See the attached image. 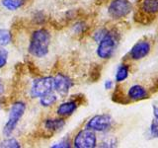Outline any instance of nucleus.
I'll use <instances>...</instances> for the list:
<instances>
[{
    "instance_id": "393cba45",
    "label": "nucleus",
    "mask_w": 158,
    "mask_h": 148,
    "mask_svg": "<svg viewBox=\"0 0 158 148\" xmlns=\"http://www.w3.org/2000/svg\"><path fill=\"white\" fill-rule=\"evenodd\" d=\"M153 115L156 118H158V102L153 104Z\"/></svg>"
},
{
    "instance_id": "dca6fc26",
    "label": "nucleus",
    "mask_w": 158,
    "mask_h": 148,
    "mask_svg": "<svg viewBox=\"0 0 158 148\" xmlns=\"http://www.w3.org/2000/svg\"><path fill=\"white\" fill-rule=\"evenodd\" d=\"M130 73V68L127 64H121L118 67L117 72H116V81L117 82H123V80H126Z\"/></svg>"
},
{
    "instance_id": "b1692460",
    "label": "nucleus",
    "mask_w": 158,
    "mask_h": 148,
    "mask_svg": "<svg viewBox=\"0 0 158 148\" xmlns=\"http://www.w3.org/2000/svg\"><path fill=\"white\" fill-rule=\"evenodd\" d=\"M117 145V140L114 137H109V139L103 141L102 147H115Z\"/></svg>"
},
{
    "instance_id": "5701e85b",
    "label": "nucleus",
    "mask_w": 158,
    "mask_h": 148,
    "mask_svg": "<svg viewBox=\"0 0 158 148\" xmlns=\"http://www.w3.org/2000/svg\"><path fill=\"white\" fill-rule=\"evenodd\" d=\"M73 30H74V32H75V33L81 34L83 32H85L86 25H85V23H83V22H78V23H76L75 25H74Z\"/></svg>"
},
{
    "instance_id": "20e7f679",
    "label": "nucleus",
    "mask_w": 158,
    "mask_h": 148,
    "mask_svg": "<svg viewBox=\"0 0 158 148\" xmlns=\"http://www.w3.org/2000/svg\"><path fill=\"white\" fill-rule=\"evenodd\" d=\"M53 91V77L44 76L36 79L30 89V95L32 98H40L44 94Z\"/></svg>"
},
{
    "instance_id": "9d476101",
    "label": "nucleus",
    "mask_w": 158,
    "mask_h": 148,
    "mask_svg": "<svg viewBox=\"0 0 158 148\" xmlns=\"http://www.w3.org/2000/svg\"><path fill=\"white\" fill-rule=\"evenodd\" d=\"M78 104L76 101H66L59 105L56 109V113L60 117H69L77 110Z\"/></svg>"
},
{
    "instance_id": "1a4fd4ad",
    "label": "nucleus",
    "mask_w": 158,
    "mask_h": 148,
    "mask_svg": "<svg viewBox=\"0 0 158 148\" xmlns=\"http://www.w3.org/2000/svg\"><path fill=\"white\" fill-rule=\"evenodd\" d=\"M150 43L147 41H140L133 46L130 51V56L133 60H139L144 58L150 52Z\"/></svg>"
},
{
    "instance_id": "7ed1b4c3",
    "label": "nucleus",
    "mask_w": 158,
    "mask_h": 148,
    "mask_svg": "<svg viewBox=\"0 0 158 148\" xmlns=\"http://www.w3.org/2000/svg\"><path fill=\"white\" fill-rule=\"evenodd\" d=\"M118 39L116 38V34L112 32H108V34L103 39L98 43L97 47V56L102 59H109L113 56L114 52L117 47Z\"/></svg>"
},
{
    "instance_id": "0eeeda50",
    "label": "nucleus",
    "mask_w": 158,
    "mask_h": 148,
    "mask_svg": "<svg viewBox=\"0 0 158 148\" xmlns=\"http://www.w3.org/2000/svg\"><path fill=\"white\" fill-rule=\"evenodd\" d=\"M113 125V118L109 115H97L91 117L86 123V128L93 131L105 132Z\"/></svg>"
},
{
    "instance_id": "4468645a",
    "label": "nucleus",
    "mask_w": 158,
    "mask_h": 148,
    "mask_svg": "<svg viewBox=\"0 0 158 148\" xmlns=\"http://www.w3.org/2000/svg\"><path fill=\"white\" fill-rule=\"evenodd\" d=\"M141 10L145 14L158 13V0H143L141 3Z\"/></svg>"
},
{
    "instance_id": "2eb2a0df",
    "label": "nucleus",
    "mask_w": 158,
    "mask_h": 148,
    "mask_svg": "<svg viewBox=\"0 0 158 148\" xmlns=\"http://www.w3.org/2000/svg\"><path fill=\"white\" fill-rule=\"evenodd\" d=\"M26 0H1V5L8 11H16L23 7Z\"/></svg>"
},
{
    "instance_id": "f8f14e48",
    "label": "nucleus",
    "mask_w": 158,
    "mask_h": 148,
    "mask_svg": "<svg viewBox=\"0 0 158 148\" xmlns=\"http://www.w3.org/2000/svg\"><path fill=\"white\" fill-rule=\"evenodd\" d=\"M127 97L132 101H140L147 98V91L140 85H133L127 92Z\"/></svg>"
},
{
    "instance_id": "6e6552de",
    "label": "nucleus",
    "mask_w": 158,
    "mask_h": 148,
    "mask_svg": "<svg viewBox=\"0 0 158 148\" xmlns=\"http://www.w3.org/2000/svg\"><path fill=\"white\" fill-rule=\"evenodd\" d=\"M73 86V82L68 76L63 73H57L53 77V91L58 96L65 97L70 91V88Z\"/></svg>"
},
{
    "instance_id": "aec40b11",
    "label": "nucleus",
    "mask_w": 158,
    "mask_h": 148,
    "mask_svg": "<svg viewBox=\"0 0 158 148\" xmlns=\"http://www.w3.org/2000/svg\"><path fill=\"white\" fill-rule=\"evenodd\" d=\"M108 32L109 31H108V30H106V29H99V30H97L95 33H94L93 39H95L96 43H100L103 39V38L108 34Z\"/></svg>"
},
{
    "instance_id": "f3484780",
    "label": "nucleus",
    "mask_w": 158,
    "mask_h": 148,
    "mask_svg": "<svg viewBox=\"0 0 158 148\" xmlns=\"http://www.w3.org/2000/svg\"><path fill=\"white\" fill-rule=\"evenodd\" d=\"M12 42V34L7 29H0V47H6Z\"/></svg>"
},
{
    "instance_id": "423d86ee",
    "label": "nucleus",
    "mask_w": 158,
    "mask_h": 148,
    "mask_svg": "<svg viewBox=\"0 0 158 148\" xmlns=\"http://www.w3.org/2000/svg\"><path fill=\"white\" fill-rule=\"evenodd\" d=\"M73 146L76 148H94L97 146V136L95 131L85 128L79 131L74 137Z\"/></svg>"
},
{
    "instance_id": "412c9836",
    "label": "nucleus",
    "mask_w": 158,
    "mask_h": 148,
    "mask_svg": "<svg viewBox=\"0 0 158 148\" xmlns=\"http://www.w3.org/2000/svg\"><path fill=\"white\" fill-rule=\"evenodd\" d=\"M150 135L154 138H158V118L156 117L150 125Z\"/></svg>"
},
{
    "instance_id": "f03ea898",
    "label": "nucleus",
    "mask_w": 158,
    "mask_h": 148,
    "mask_svg": "<svg viewBox=\"0 0 158 148\" xmlns=\"http://www.w3.org/2000/svg\"><path fill=\"white\" fill-rule=\"evenodd\" d=\"M26 103L23 101H16L14 102L9 110V115L6 123L3 127V135L6 137H10L12 133L15 131L16 127L18 125L19 121L23 117L25 112H26Z\"/></svg>"
},
{
    "instance_id": "a211bd4d",
    "label": "nucleus",
    "mask_w": 158,
    "mask_h": 148,
    "mask_svg": "<svg viewBox=\"0 0 158 148\" xmlns=\"http://www.w3.org/2000/svg\"><path fill=\"white\" fill-rule=\"evenodd\" d=\"M0 147H3V148H20L21 145L17 139L12 137H7L6 139L2 140L0 142Z\"/></svg>"
},
{
    "instance_id": "9b49d317",
    "label": "nucleus",
    "mask_w": 158,
    "mask_h": 148,
    "mask_svg": "<svg viewBox=\"0 0 158 148\" xmlns=\"http://www.w3.org/2000/svg\"><path fill=\"white\" fill-rule=\"evenodd\" d=\"M65 125V121L61 117L47 118L44 122V127L49 132H56L61 130Z\"/></svg>"
},
{
    "instance_id": "a878e982",
    "label": "nucleus",
    "mask_w": 158,
    "mask_h": 148,
    "mask_svg": "<svg viewBox=\"0 0 158 148\" xmlns=\"http://www.w3.org/2000/svg\"><path fill=\"white\" fill-rule=\"evenodd\" d=\"M114 86V83L112 80H107L105 82V89H107V90H109V89H112Z\"/></svg>"
},
{
    "instance_id": "ddd939ff",
    "label": "nucleus",
    "mask_w": 158,
    "mask_h": 148,
    "mask_svg": "<svg viewBox=\"0 0 158 148\" xmlns=\"http://www.w3.org/2000/svg\"><path fill=\"white\" fill-rule=\"evenodd\" d=\"M58 95L54 92H48L47 94H44L42 97H40V104L44 108H49L52 107L58 100Z\"/></svg>"
},
{
    "instance_id": "bb28decb",
    "label": "nucleus",
    "mask_w": 158,
    "mask_h": 148,
    "mask_svg": "<svg viewBox=\"0 0 158 148\" xmlns=\"http://www.w3.org/2000/svg\"><path fill=\"white\" fill-rule=\"evenodd\" d=\"M5 92V86H4V83L2 82V80L0 79V95H2Z\"/></svg>"
},
{
    "instance_id": "39448f33",
    "label": "nucleus",
    "mask_w": 158,
    "mask_h": 148,
    "mask_svg": "<svg viewBox=\"0 0 158 148\" xmlns=\"http://www.w3.org/2000/svg\"><path fill=\"white\" fill-rule=\"evenodd\" d=\"M132 5L128 0H112L108 13L113 19H123L131 12Z\"/></svg>"
},
{
    "instance_id": "6ab92c4d",
    "label": "nucleus",
    "mask_w": 158,
    "mask_h": 148,
    "mask_svg": "<svg viewBox=\"0 0 158 148\" xmlns=\"http://www.w3.org/2000/svg\"><path fill=\"white\" fill-rule=\"evenodd\" d=\"M9 57V51L4 47H0V69L5 67Z\"/></svg>"
},
{
    "instance_id": "f257e3e1",
    "label": "nucleus",
    "mask_w": 158,
    "mask_h": 148,
    "mask_svg": "<svg viewBox=\"0 0 158 148\" xmlns=\"http://www.w3.org/2000/svg\"><path fill=\"white\" fill-rule=\"evenodd\" d=\"M52 36L47 29L35 30L31 35L28 51L32 56L37 58H43L48 56Z\"/></svg>"
},
{
    "instance_id": "4be33fe9",
    "label": "nucleus",
    "mask_w": 158,
    "mask_h": 148,
    "mask_svg": "<svg viewBox=\"0 0 158 148\" xmlns=\"http://www.w3.org/2000/svg\"><path fill=\"white\" fill-rule=\"evenodd\" d=\"M71 145H70V141H69L67 138L65 139H61V140H59L58 142L56 143H54L53 145H52V148H69Z\"/></svg>"
}]
</instances>
